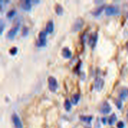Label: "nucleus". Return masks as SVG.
<instances>
[{
  "label": "nucleus",
  "mask_w": 128,
  "mask_h": 128,
  "mask_svg": "<svg viewBox=\"0 0 128 128\" xmlns=\"http://www.w3.org/2000/svg\"><path fill=\"white\" fill-rule=\"evenodd\" d=\"M48 86H49L50 90L52 92H54L56 90H57L58 82H57L56 78L54 77H53V76H50V77L48 78Z\"/></svg>",
  "instance_id": "obj_1"
},
{
  "label": "nucleus",
  "mask_w": 128,
  "mask_h": 128,
  "mask_svg": "<svg viewBox=\"0 0 128 128\" xmlns=\"http://www.w3.org/2000/svg\"><path fill=\"white\" fill-rule=\"evenodd\" d=\"M119 7L117 6H107L105 9V12L107 15H114L119 14Z\"/></svg>",
  "instance_id": "obj_2"
},
{
  "label": "nucleus",
  "mask_w": 128,
  "mask_h": 128,
  "mask_svg": "<svg viewBox=\"0 0 128 128\" xmlns=\"http://www.w3.org/2000/svg\"><path fill=\"white\" fill-rule=\"evenodd\" d=\"M46 31H44V30L40 31L39 35H38V41L37 43L38 46H42L46 45Z\"/></svg>",
  "instance_id": "obj_3"
},
{
  "label": "nucleus",
  "mask_w": 128,
  "mask_h": 128,
  "mask_svg": "<svg viewBox=\"0 0 128 128\" xmlns=\"http://www.w3.org/2000/svg\"><path fill=\"white\" fill-rule=\"evenodd\" d=\"M83 24H84V21L81 18H77L74 21V22L73 23V26H72V30H73V31L79 30L82 27Z\"/></svg>",
  "instance_id": "obj_4"
},
{
  "label": "nucleus",
  "mask_w": 128,
  "mask_h": 128,
  "mask_svg": "<svg viewBox=\"0 0 128 128\" xmlns=\"http://www.w3.org/2000/svg\"><path fill=\"white\" fill-rule=\"evenodd\" d=\"M12 121L14 125V128H22V123L20 120L19 117L16 113L12 114Z\"/></svg>",
  "instance_id": "obj_5"
},
{
  "label": "nucleus",
  "mask_w": 128,
  "mask_h": 128,
  "mask_svg": "<svg viewBox=\"0 0 128 128\" xmlns=\"http://www.w3.org/2000/svg\"><path fill=\"white\" fill-rule=\"evenodd\" d=\"M97 39H98V34L96 32H93L89 37V40H88V42L90 45L91 47H94L96 45V42H97Z\"/></svg>",
  "instance_id": "obj_6"
},
{
  "label": "nucleus",
  "mask_w": 128,
  "mask_h": 128,
  "mask_svg": "<svg viewBox=\"0 0 128 128\" xmlns=\"http://www.w3.org/2000/svg\"><path fill=\"white\" fill-rule=\"evenodd\" d=\"M111 110V107L110 106V104L107 102H103L102 104L100 107V112L102 114H108Z\"/></svg>",
  "instance_id": "obj_7"
},
{
  "label": "nucleus",
  "mask_w": 128,
  "mask_h": 128,
  "mask_svg": "<svg viewBox=\"0 0 128 128\" xmlns=\"http://www.w3.org/2000/svg\"><path fill=\"white\" fill-rule=\"evenodd\" d=\"M18 29H19V24H17V25H15L14 26H13L9 31H8L7 37L9 38L10 39H12L14 37V35L17 34Z\"/></svg>",
  "instance_id": "obj_8"
},
{
  "label": "nucleus",
  "mask_w": 128,
  "mask_h": 128,
  "mask_svg": "<svg viewBox=\"0 0 128 128\" xmlns=\"http://www.w3.org/2000/svg\"><path fill=\"white\" fill-rule=\"evenodd\" d=\"M128 97V88L122 87L118 91V98L121 100H125Z\"/></svg>",
  "instance_id": "obj_9"
},
{
  "label": "nucleus",
  "mask_w": 128,
  "mask_h": 128,
  "mask_svg": "<svg viewBox=\"0 0 128 128\" xmlns=\"http://www.w3.org/2000/svg\"><path fill=\"white\" fill-rule=\"evenodd\" d=\"M104 86V81L101 78H97L94 80V87L97 90H100Z\"/></svg>",
  "instance_id": "obj_10"
},
{
  "label": "nucleus",
  "mask_w": 128,
  "mask_h": 128,
  "mask_svg": "<svg viewBox=\"0 0 128 128\" xmlns=\"http://www.w3.org/2000/svg\"><path fill=\"white\" fill-rule=\"evenodd\" d=\"M21 7L22 9L25 10H29L31 8V2L30 0H23L21 2Z\"/></svg>",
  "instance_id": "obj_11"
},
{
  "label": "nucleus",
  "mask_w": 128,
  "mask_h": 128,
  "mask_svg": "<svg viewBox=\"0 0 128 128\" xmlns=\"http://www.w3.org/2000/svg\"><path fill=\"white\" fill-rule=\"evenodd\" d=\"M54 30V22L53 20H49L46 26V33H51Z\"/></svg>",
  "instance_id": "obj_12"
},
{
  "label": "nucleus",
  "mask_w": 128,
  "mask_h": 128,
  "mask_svg": "<svg viewBox=\"0 0 128 128\" xmlns=\"http://www.w3.org/2000/svg\"><path fill=\"white\" fill-rule=\"evenodd\" d=\"M104 8V6H97L96 8H94V9L92 10V14H93L95 16H98L100 14L102 13V11L103 10Z\"/></svg>",
  "instance_id": "obj_13"
},
{
  "label": "nucleus",
  "mask_w": 128,
  "mask_h": 128,
  "mask_svg": "<svg viewBox=\"0 0 128 128\" xmlns=\"http://www.w3.org/2000/svg\"><path fill=\"white\" fill-rule=\"evenodd\" d=\"M62 55H63V57L67 58L70 57L71 52L69 50V48H68V47H64L63 48V49H62Z\"/></svg>",
  "instance_id": "obj_14"
},
{
  "label": "nucleus",
  "mask_w": 128,
  "mask_h": 128,
  "mask_svg": "<svg viewBox=\"0 0 128 128\" xmlns=\"http://www.w3.org/2000/svg\"><path fill=\"white\" fill-rule=\"evenodd\" d=\"M79 118L83 122H86L89 123V122H90V121L92 120V118H93V117H92V116H86V115H80Z\"/></svg>",
  "instance_id": "obj_15"
},
{
  "label": "nucleus",
  "mask_w": 128,
  "mask_h": 128,
  "mask_svg": "<svg viewBox=\"0 0 128 128\" xmlns=\"http://www.w3.org/2000/svg\"><path fill=\"white\" fill-rule=\"evenodd\" d=\"M116 119H117V116H116L115 114H112L109 118H108V123L110 124V125H112V124H114V122L116 121Z\"/></svg>",
  "instance_id": "obj_16"
},
{
  "label": "nucleus",
  "mask_w": 128,
  "mask_h": 128,
  "mask_svg": "<svg viewBox=\"0 0 128 128\" xmlns=\"http://www.w3.org/2000/svg\"><path fill=\"white\" fill-rule=\"evenodd\" d=\"M80 98V95L79 94H74L73 96H72V98H71V102H73L74 104H76V103H78V100Z\"/></svg>",
  "instance_id": "obj_17"
},
{
  "label": "nucleus",
  "mask_w": 128,
  "mask_h": 128,
  "mask_svg": "<svg viewBox=\"0 0 128 128\" xmlns=\"http://www.w3.org/2000/svg\"><path fill=\"white\" fill-rule=\"evenodd\" d=\"M55 11L58 14H61L62 13L63 9H62V7L60 4H57V5L55 6Z\"/></svg>",
  "instance_id": "obj_18"
},
{
  "label": "nucleus",
  "mask_w": 128,
  "mask_h": 128,
  "mask_svg": "<svg viewBox=\"0 0 128 128\" xmlns=\"http://www.w3.org/2000/svg\"><path fill=\"white\" fill-rule=\"evenodd\" d=\"M64 106H65V108H66V110L69 111L70 110V108H71V103L70 102V100L66 98L65 100V103H64Z\"/></svg>",
  "instance_id": "obj_19"
},
{
  "label": "nucleus",
  "mask_w": 128,
  "mask_h": 128,
  "mask_svg": "<svg viewBox=\"0 0 128 128\" xmlns=\"http://www.w3.org/2000/svg\"><path fill=\"white\" fill-rule=\"evenodd\" d=\"M115 104H116V106H117V107L118 108V109H121L122 106V100L121 99H115V101H114Z\"/></svg>",
  "instance_id": "obj_20"
},
{
  "label": "nucleus",
  "mask_w": 128,
  "mask_h": 128,
  "mask_svg": "<svg viewBox=\"0 0 128 128\" xmlns=\"http://www.w3.org/2000/svg\"><path fill=\"white\" fill-rule=\"evenodd\" d=\"M14 14H15V10L14 9H11L10 10H9V11L7 12L6 15H7L8 18H11V17H13V15Z\"/></svg>",
  "instance_id": "obj_21"
},
{
  "label": "nucleus",
  "mask_w": 128,
  "mask_h": 128,
  "mask_svg": "<svg viewBox=\"0 0 128 128\" xmlns=\"http://www.w3.org/2000/svg\"><path fill=\"white\" fill-rule=\"evenodd\" d=\"M4 22H3V20L2 19H0V33H2V31H3V29H4Z\"/></svg>",
  "instance_id": "obj_22"
},
{
  "label": "nucleus",
  "mask_w": 128,
  "mask_h": 128,
  "mask_svg": "<svg viewBox=\"0 0 128 128\" xmlns=\"http://www.w3.org/2000/svg\"><path fill=\"white\" fill-rule=\"evenodd\" d=\"M17 50H18L17 47L14 46V47H12L11 49L10 50V53L11 54H15L16 53H17Z\"/></svg>",
  "instance_id": "obj_23"
},
{
  "label": "nucleus",
  "mask_w": 128,
  "mask_h": 128,
  "mask_svg": "<svg viewBox=\"0 0 128 128\" xmlns=\"http://www.w3.org/2000/svg\"><path fill=\"white\" fill-rule=\"evenodd\" d=\"M22 35L23 36H25V35H26L27 34H28V27H26V26H24L23 28H22Z\"/></svg>",
  "instance_id": "obj_24"
},
{
  "label": "nucleus",
  "mask_w": 128,
  "mask_h": 128,
  "mask_svg": "<svg viewBox=\"0 0 128 128\" xmlns=\"http://www.w3.org/2000/svg\"><path fill=\"white\" fill-rule=\"evenodd\" d=\"M124 126H125V124H124V122H122V121H119L117 123V127L118 128H124Z\"/></svg>",
  "instance_id": "obj_25"
},
{
  "label": "nucleus",
  "mask_w": 128,
  "mask_h": 128,
  "mask_svg": "<svg viewBox=\"0 0 128 128\" xmlns=\"http://www.w3.org/2000/svg\"><path fill=\"white\" fill-rule=\"evenodd\" d=\"M102 121H103V123H106V118H102Z\"/></svg>",
  "instance_id": "obj_26"
},
{
  "label": "nucleus",
  "mask_w": 128,
  "mask_h": 128,
  "mask_svg": "<svg viewBox=\"0 0 128 128\" xmlns=\"http://www.w3.org/2000/svg\"><path fill=\"white\" fill-rule=\"evenodd\" d=\"M126 47H127V49H128V41L126 42Z\"/></svg>",
  "instance_id": "obj_27"
},
{
  "label": "nucleus",
  "mask_w": 128,
  "mask_h": 128,
  "mask_svg": "<svg viewBox=\"0 0 128 128\" xmlns=\"http://www.w3.org/2000/svg\"><path fill=\"white\" fill-rule=\"evenodd\" d=\"M126 118H127V120H128V111H127V114H126Z\"/></svg>",
  "instance_id": "obj_28"
},
{
  "label": "nucleus",
  "mask_w": 128,
  "mask_h": 128,
  "mask_svg": "<svg viewBox=\"0 0 128 128\" xmlns=\"http://www.w3.org/2000/svg\"><path fill=\"white\" fill-rule=\"evenodd\" d=\"M86 128H89V127H86Z\"/></svg>",
  "instance_id": "obj_29"
}]
</instances>
